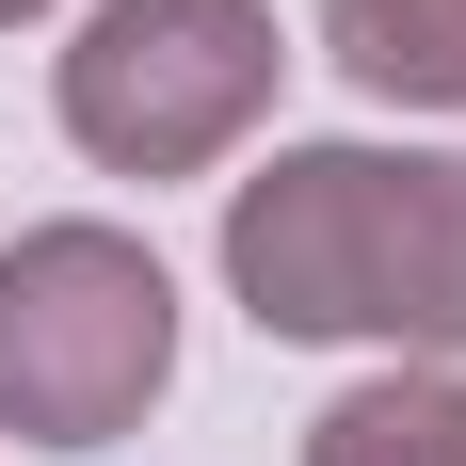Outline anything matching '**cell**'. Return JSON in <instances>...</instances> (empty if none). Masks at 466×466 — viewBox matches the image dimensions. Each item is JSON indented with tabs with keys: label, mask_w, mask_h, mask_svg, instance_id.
<instances>
[{
	"label": "cell",
	"mask_w": 466,
	"mask_h": 466,
	"mask_svg": "<svg viewBox=\"0 0 466 466\" xmlns=\"http://www.w3.org/2000/svg\"><path fill=\"white\" fill-rule=\"evenodd\" d=\"M306 466H466V386L451 370H370V386H338L322 419H306Z\"/></svg>",
	"instance_id": "6"
},
{
	"label": "cell",
	"mask_w": 466,
	"mask_h": 466,
	"mask_svg": "<svg viewBox=\"0 0 466 466\" xmlns=\"http://www.w3.org/2000/svg\"><path fill=\"white\" fill-rule=\"evenodd\" d=\"M370 161L386 145H274L226 193V289L258 338H370Z\"/></svg>",
	"instance_id": "3"
},
{
	"label": "cell",
	"mask_w": 466,
	"mask_h": 466,
	"mask_svg": "<svg viewBox=\"0 0 466 466\" xmlns=\"http://www.w3.org/2000/svg\"><path fill=\"white\" fill-rule=\"evenodd\" d=\"M16 16H48V0H0V33H16Z\"/></svg>",
	"instance_id": "7"
},
{
	"label": "cell",
	"mask_w": 466,
	"mask_h": 466,
	"mask_svg": "<svg viewBox=\"0 0 466 466\" xmlns=\"http://www.w3.org/2000/svg\"><path fill=\"white\" fill-rule=\"evenodd\" d=\"M177 386V274L129 226H16L0 241V434L113 451Z\"/></svg>",
	"instance_id": "1"
},
{
	"label": "cell",
	"mask_w": 466,
	"mask_h": 466,
	"mask_svg": "<svg viewBox=\"0 0 466 466\" xmlns=\"http://www.w3.org/2000/svg\"><path fill=\"white\" fill-rule=\"evenodd\" d=\"M322 48L386 113H466V0H322Z\"/></svg>",
	"instance_id": "5"
},
{
	"label": "cell",
	"mask_w": 466,
	"mask_h": 466,
	"mask_svg": "<svg viewBox=\"0 0 466 466\" xmlns=\"http://www.w3.org/2000/svg\"><path fill=\"white\" fill-rule=\"evenodd\" d=\"M274 0H96L48 96H65V145L96 177H209L258 113H274Z\"/></svg>",
	"instance_id": "2"
},
{
	"label": "cell",
	"mask_w": 466,
	"mask_h": 466,
	"mask_svg": "<svg viewBox=\"0 0 466 466\" xmlns=\"http://www.w3.org/2000/svg\"><path fill=\"white\" fill-rule=\"evenodd\" d=\"M370 338L466 354V145L370 161Z\"/></svg>",
	"instance_id": "4"
}]
</instances>
